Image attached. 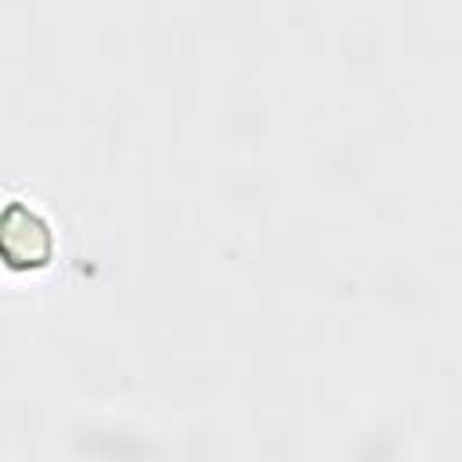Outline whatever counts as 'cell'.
<instances>
[{"instance_id": "1", "label": "cell", "mask_w": 462, "mask_h": 462, "mask_svg": "<svg viewBox=\"0 0 462 462\" xmlns=\"http://www.w3.org/2000/svg\"><path fill=\"white\" fill-rule=\"evenodd\" d=\"M0 253L7 260H25V263H40V256L47 253V227L36 213L29 209H7L0 217Z\"/></svg>"}]
</instances>
